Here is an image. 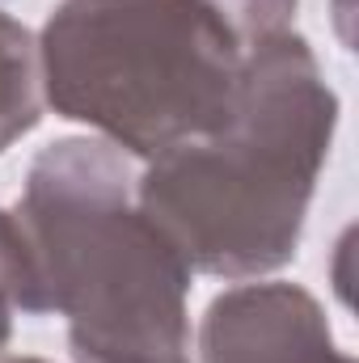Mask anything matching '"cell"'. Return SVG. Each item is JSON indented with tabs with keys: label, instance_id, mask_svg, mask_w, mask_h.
Returning a JSON list of instances; mask_svg holds the SVG:
<instances>
[{
	"label": "cell",
	"instance_id": "6da1fadb",
	"mask_svg": "<svg viewBox=\"0 0 359 363\" xmlns=\"http://www.w3.org/2000/svg\"><path fill=\"white\" fill-rule=\"evenodd\" d=\"M330 123L304 43L279 34L241 72L216 140L170 148L144 178V216L203 271H267L296 245Z\"/></svg>",
	"mask_w": 359,
	"mask_h": 363
},
{
	"label": "cell",
	"instance_id": "7a4b0ae2",
	"mask_svg": "<svg viewBox=\"0 0 359 363\" xmlns=\"http://www.w3.org/2000/svg\"><path fill=\"white\" fill-rule=\"evenodd\" d=\"M93 144H60L72 178L68 190L38 161L30 178L34 241L26 245L34 274V313L64 308L81 363H186L178 245L118 194L114 161L101 152L85 186Z\"/></svg>",
	"mask_w": 359,
	"mask_h": 363
},
{
	"label": "cell",
	"instance_id": "3957f363",
	"mask_svg": "<svg viewBox=\"0 0 359 363\" xmlns=\"http://www.w3.org/2000/svg\"><path fill=\"white\" fill-rule=\"evenodd\" d=\"M51 101L136 152L216 131L237 97L233 30L194 0H68L47 26Z\"/></svg>",
	"mask_w": 359,
	"mask_h": 363
},
{
	"label": "cell",
	"instance_id": "277c9868",
	"mask_svg": "<svg viewBox=\"0 0 359 363\" xmlns=\"http://www.w3.org/2000/svg\"><path fill=\"white\" fill-rule=\"evenodd\" d=\"M38 118L34 77H30V38L9 17H0V148Z\"/></svg>",
	"mask_w": 359,
	"mask_h": 363
},
{
	"label": "cell",
	"instance_id": "5b68a950",
	"mask_svg": "<svg viewBox=\"0 0 359 363\" xmlns=\"http://www.w3.org/2000/svg\"><path fill=\"white\" fill-rule=\"evenodd\" d=\"M0 338H4V313H0Z\"/></svg>",
	"mask_w": 359,
	"mask_h": 363
},
{
	"label": "cell",
	"instance_id": "8992f818",
	"mask_svg": "<svg viewBox=\"0 0 359 363\" xmlns=\"http://www.w3.org/2000/svg\"><path fill=\"white\" fill-rule=\"evenodd\" d=\"M13 363H17V359H13ZM21 363H38V359H21Z\"/></svg>",
	"mask_w": 359,
	"mask_h": 363
}]
</instances>
